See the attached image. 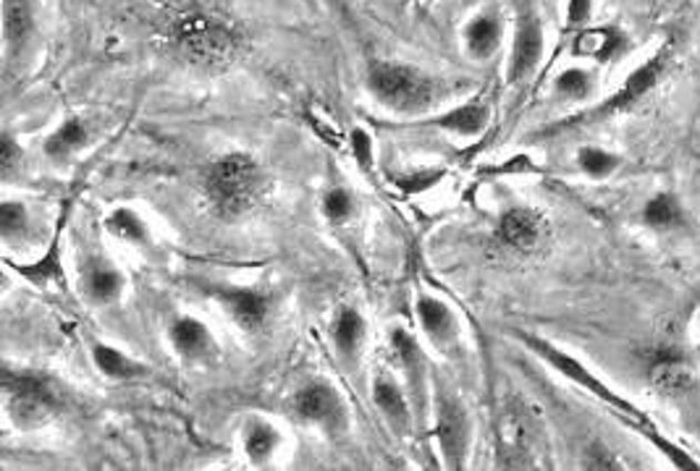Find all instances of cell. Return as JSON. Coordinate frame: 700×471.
I'll list each match as a JSON object with an SVG mask.
<instances>
[{
	"instance_id": "6da1fadb",
	"label": "cell",
	"mask_w": 700,
	"mask_h": 471,
	"mask_svg": "<svg viewBox=\"0 0 700 471\" xmlns=\"http://www.w3.org/2000/svg\"><path fill=\"white\" fill-rule=\"evenodd\" d=\"M165 38L194 66H229L242 50V34L231 19L205 6H186L165 24Z\"/></svg>"
},
{
	"instance_id": "7a4b0ae2",
	"label": "cell",
	"mask_w": 700,
	"mask_h": 471,
	"mask_svg": "<svg viewBox=\"0 0 700 471\" xmlns=\"http://www.w3.org/2000/svg\"><path fill=\"white\" fill-rule=\"evenodd\" d=\"M672 61H674L672 42H667V45H661L651 58H646L638 69H632L630 74L625 76V82L619 84L617 92H611L609 98H603L601 103L586 107V111L572 113L569 119H561L557 123H548V126L538 129V132L532 134V140H551V136L596 126V123L611 121V119H617V115L627 113L630 107L643 103L648 94H651L656 86L667 79L669 69H672Z\"/></svg>"
},
{
	"instance_id": "3957f363",
	"label": "cell",
	"mask_w": 700,
	"mask_h": 471,
	"mask_svg": "<svg viewBox=\"0 0 700 471\" xmlns=\"http://www.w3.org/2000/svg\"><path fill=\"white\" fill-rule=\"evenodd\" d=\"M265 192V173L247 152H229L213 161L205 176V194L223 217H240L257 205Z\"/></svg>"
},
{
	"instance_id": "277c9868",
	"label": "cell",
	"mask_w": 700,
	"mask_h": 471,
	"mask_svg": "<svg viewBox=\"0 0 700 471\" xmlns=\"http://www.w3.org/2000/svg\"><path fill=\"white\" fill-rule=\"evenodd\" d=\"M515 338L525 346V349L536 354L540 361H546V365L551 367L554 372L567 377V380L575 382L577 388L588 390V393L598 398V401H601L603 406H609V409L615 411V414L622 419L627 427L651 422V417H648L638 403L630 401V398H625L622 393H617V390L611 388L609 382H603L601 377L594 372V369L582 365V361L572 357V354H567L565 349H559V346H554L551 340L532 336V332H523V330H515Z\"/></svg>"
},
{
	"instance_id": "5b68a950",
	"label": "cell",
	"mask_w": 700,
	"mask_h": 471,
	"mask_svg": "<svg viewBox=\"0 0 700 471\" xmlns=\"http://www.w3.org/2000/svg\"><path fill=\"white\" fill-rule=\"evenodd\" d=\"M367 90L388 111L415 115L436 103V82L407 63L375 61L367 71Z\"/></svg>"
},
{
	"instance_id": "8992f818",
	"label": "cell",
	"mask_w": 700,
	"mask_h": 471,
	"mask_svg": "<svg viewBox=\"0 0 700 471\" xmlns=\"http://www.w3.org/2000/svg\"><path fill=\"white\" fill-rule=\"evenodd\" d=\"M6 411L11 422L21 430H38L48 424L61 411V396L48 377L34 372H11L3 375Z\"/></svg>"
},
{
	"instance_id": "52a82bcc",
	"label": "cell",
	"mask_w": 700,
	"mask_h": 471,
	"mask_svg": "<svg viewBox=\"0 0 700 471\" xmlns=\"http://www.w3.org/2000/svg\"><path fill=\"white\" fill-rule=\"evenodd\" d=\"M433 434L442 448L446 469H465L473 443V422L465 403L444 388H436L433 396Z\"/></svg>"
},
{
	"instance_id": "ba28073f",
	"label": "cell",
	"mask_w": 700,
	"mask_h": 471,
	"mask_svg": "<svg viewBox=\"0 0 700 471\" xmlns=\"http://www.w3.org/2000/svg\"><path fill=\"white\" fill-rule=\"evenodd\" d=\"M515 40H511L507 82L511 86L528 84L544 61L546 34L532 0H515Z\"/></svg>"
},
{
	"instance_id": "9c48e42d",
	"label": "cell",
	"mask_w": 700,
	"mask_h": 471,
	"mask_svg": "<svg viewBox=\"0 0 700 471\" xmlns=\"http://www.w3.org/2000/svg\"><path fill=\"white\" fill-rule=\"evenodd\" d=\"M294 414H297L302 422L321 427L323 432L328 434H342L346 430V419H349V411H346L344 398L338 396V390L334 386L323 380H310L302 386L297 393H294Z\"/></svg>"
},
{
	"instance_id": "30bf717a",
	"label": "cell",
	"mask_w": 700,
	"mask_h": 471,
	"mask_svg": "<svg viewBox=\"0 0 700 471\" xmlns=\"http://www.w3.org/2000/svg\"><path fill=\"white\" fill-rule=\"evenodd\" d=\"M490 107L483 100H470V103L449 107L438 115H425L415 121H396V123H378L381 129L392 132H452L459 136H478L488 129Z\"/></svg>"
},
{
	"instance_id": "8fae6325",
	"label": "cell",
	"mask_w": 700,
	"mask_h": 471,
	"mask_svg": "<svg viewBox=\"0 0 700 471\" xmlns=\"http://www.w3.org/2000/svg\"><path fill=\"white\" fill-rule=\"evenodd\" d=\"M392 346L396 359L407 377V393L413 398L417 424L425 427L430 417V382H428V359L420 349V340H417L409 330L396 328L392 332Z\"/></svg>"
},
{
	"instance_id": "7c38bea8",
	"label": "cell",
	"mask_w": 700,
	"mask_h": 471,
	"mask_svg": "<svg viewBox=\"0 0 700 471\" xmlns=\"http://www.w3.org/2000/svg\"><path fill=\"white\" fill-rule=\"evenodd\" d=\"M207 296L219 301L223 311L234 320L244 332L257 336L268 325L271 317V296L260 288L250 286H207Z\"/></svg>"
},
{
	"instance_id": "4fadbf2b",
	"label": "cell",
	"mask_w": 700,
	"mask_h": 471,
	"mask_svg": "<svg viewBox=\"0 0 700 471\" xmlns=\"http://www.w3.org/2000/svg\"><path fill=\"white\" fill-rule=\"evenodd\" d=\"M548 236V221L536 207H509L499 217L496 238L501 246L517 252V255H532L544 246Z\"/></svg>"
},
{
	"instance_id": "5bb4252c",
	"label": "cell",
	"mask_w": 700,
	"mask_h": 471,
	"mask_svg": "<svg viewBox=\"0 0 700 471\" xmlns=\"http://www.w3.org/2000/svg\"><path fill=\"white\" fill-rule=\"evenodd\" d=\"M496 448H499V467L525 469L532 467V430L530 419L523 409L507 406L496 424Z\"/></svg>"
},
{
	"instance_id": "9a60e30c",
	"label": "cell",
	"mask_w": 700,
	"mask_h": 471,
	"mask_svg": "<svg viewBox=\"0 0 700 471\" xmlns=\"http://www.w3.org/2000/svg\"><path fill=\"white\" fill-rule=\"evenodd\" d=\"M417 320H420L423 336L430 340L433 349L454 354L459 349V320L454 309L444 299L430 294H420L415 304Z\"/></svg>"
},
{
	"instance_id": "2e32d148",
	"label": "cell",
	"mask_w": 700,
	"mask_h": 471,
	"mask_svg": "<svg viewBox=\"0 0 700 471\" xmlns=\"http://www.w3.org/2000/svg\"><path fill=\"white\" fill-rule=\"evenodd\" d=\"M373 401L396 434L407 438V434L413 432V427L417 424L413 398H409L407 390H404L399 382L394 380V375L386 372V369H381V372L375 375Z\"/></svg>"
},
{
	"instance_id": "e0dca14e",
	"label": "cell",
	"mask_w": 700,
	"mask_h": 471,
	"mask_svg": "<svg viewBox=\"0 0 700 471\" xmlns=\"http://www.w3.org/2000/svg\"><path fill=\"white\" fill-rule=\"evenodd\" d=\"M69 215H71V199L63 202V213L61 217H58L45 255L29 265H17V273L21 275V278H27L29 283H34V286H42V288L50 286V283L67 288V273H63V231H67Z\"/></svg>"
},
{
	"instance_id": "ac0fdd59",
	"label": "cell",
	"mask_w": 700,
	"mask_h": 471,
	"mask_svg": "<svg viewBox=\"0 0 700 471\" xmlns=\"http://www.w3.org/2000/svg\"><path fill=\"white\" fill-rule=\"evenodd\" d=\"M169 340H171L173 351L186 361H205L219 351L211 328H207L200 317H192V315H179L176 320L171 322Z\"/></svg>"
},
{
	"instance_id": "d6986e66",
	"label": "cell",
	"mask_w": 700,
	"mask_h": 471,
	"mask_svg": "<svg viewBox=\"0 0 700 471\" xmlns=\"http://www.w3.org/2000/svg\"><path fill=\"white\" fill-rule=\"evenodd\" d=\"M630 48L627 34L619 27H582L577 29L572 40L575 58H590V61L609 63L622 58Z\"/></svg>"
},
{
	"instance_id": "ffe728a7",
	"label": "cell",
	"mask_w": 700,
	"mask_h": 471,
	"mask_svg": "<svg viewBox=\"0 0 700 471\" xmlns=\"http://www.w3.org/2000/svg\"><path fill=\"white\" fill-rule=\"evenodd\" d=\"M82 288L87 299L95 304V307H108V304H115L121 299V294L126 288V278L105 257H90L84 263Z\"/></svg>"
},
{
	"instance_id": "44dd1931",
	"label": "cell",
	"mask_w": 700,
	"mask_h": 471,
	"mask_svg": "<svg viewBox=\"0 0 700 471\" xmlns=\"http://www.w3.org/2000/svg\"><path fill=\"white\" fill-rule=\"evenodd\" d=\"M461 42H465L467 55L473 61H488L499 53L504 42V21L496 11H480L467 21L461 29Z\"/></svg>"
},
{
	"instance_id": "7402d4cb",
	"label": "cell",
	"mask_w": 700,
	"mask_h": 471,
	"mask_svg": "<svg viewBox=\"0 0 700 471\" xmlns=\"http://www.w3.org/2000/svg\"><path fill=\"white\" fill-rule=\"evenodd\" d=\"M34 34L32 0H3V45L9 66L24 53Z\"/></svg>"
},
{
	"instance_id": "603a6c76",
	"label": "cell",
	"mask_w": 700,
	"mask_h": 471,
	"mask_svg": "<svg viewBox=\"0 0 700 471\" xmlns=\"http://www.w3.org/2000/svg\"><path fill=\"white\" fill-rule=\"evenodd\" d=\"M648 380L663 396H682L696 386V367L680 354H663L648 367Z\"/></svg>"
},
{
	"instance_id": "cb8c5ba5",
	"label": "cell",
	"mask_w": 700,
	"mask_h": 471,
	"mask_svg": "<svg viewBox=\"0 0 700 471\" xmlns=\"http://www.w3.org/2000/svg\"><path fill=\"white\" fill-rule=\"evenodd\" d=\"M640 223L656 234H672V231L688 226V209L674 192L663 188L646 199L643 209H640Z\"/></svg>"
},
{
	"instance_id": "d4e9b609",
	"label": "cell",
	"mask_w": 700,
	"mask_h": 471,
	"mask_svg": "<svg viewBox=\"0 0 700 471\" xmlns=\"http://www.w3.org/2000/svg\"><path fill=\"white\" fill-rule=\"evenodd\" d=\"M331 336H334L336 351L342 354V359L349 361V365H355V361L359 359V354H363V346L367 338V322H365L363 311L355 307L338 309Z\"/></svg>"
},
{
	"instance_id": "484cf974",
	"label": "cell",
	"mask_w": 700,
	"mask_h": 471,
	"mask_svg": "<svg viewBox=\"0 0 700 471\" xmlns=\"http://www.w3.org/2000/svg\"><path fill=\"white\" fill-rule=\"evenodd\" d=\"M87 140H90V129H87V123L82 119H77V115H71V119L61 121L53 132L48 134L42 150H45L48 161L67 163L69 157H74L77 152L84 147Z\"/></svg>"
},
{
	"instance_id": "4316f807",
	"label": "cell",
	"mask_w": 700,
	"mask_h": 471,
	"mask_svg": "<svg viewBox=\"0 0 700 471\" xmlns=\"http://www.w3.org/2000/svg\"><path fill=\"white\" fill-rule=\"evenodd\" d=\"M92 365L108 380H140V377L150 375V367L111 344H92Z\"/></svg>"
},
{
	"instance_id": "83f0119b",
	"label": "cell",
	"mask_w": 700,
	"mask_h": 471,
	"mask_svg": "<svg viewBox=\"0 0 700 471\" xmlns=\"http://www.w3.org/2000/svg\"><path fill=\"white\" fill-rule=\"evenodd\" d=\"M278 443H281L278 430L271 422H265V419H250L242 432L244 455H247L255 467H263L265 461L273 459Z\"/></svg>"
},
{
	"instance_id": "f1b7e54d",
	"label": "cell",
	"mask_w": 700,
	"mask_h": 471,
	"mask_svg": "<svg viewBox=\"0 0 700 471\" xmlns=\"http://www.w3.org/2000/svg\"><path fill=\"white\" fill-rule=\"evenodd\" d=\"M630 430L638 432L640 438H643L656 453L663 455V459L672 463L674 469H680V471H700V461L696 459V455H690L682 446H677L674 440H669L667 434H663L653 422L630 424Z\"/></svg>"
},
{
	"instance_id": "f546056e",
	"label": "cell",
	"mask_w": 700,
	"mask_h": 471,
	"mask_svg": "<svg viewBox=\"0 0 700 471\" xmlns=\"http://www.w3.org/2000/svg\"><path fill=\"white\" fill-rule=\"evenodd\" d=\"M108 234H113L121 242L134 244V246H148L150 244V228L144 223V217L136 213L134 207H113L105 217Z\"/></svg>"
},
{
	"instance_id": "4dcf8cb0",
	"label": "cell",
	"mask_w": 700,
	"mask_h": 471,
	"mask_svg": "<svg viewBox=\"0 0 700 471\" xmlns=\"http://www.w3.org/2000/svg\"><path fill=\"white\" fill-rule=\"evenodd\" d=\"M575 163L588 178L606 181L622 168V155H617V152H611L606 147H598V144H586V147L577 150Z\"/></svg>"
},
{
	"instance_id": "1f68e13d",
	"label": "cell",
	"mask_w": 700,
	"mask_h": 471,
	"mask_svg": "<svg viewBox=\"0 0 700 471\" xmlns=\"http://www.w3.org/2000/svg\"><path fill=\"white\" fill-rule=\"evenodd\" d=\"M554 94L572 103H586L596 94V74L588 69L569 66L554 79Z\"/></svg>"
},
{
	"instance_id": "d6a6232c",
	"label": "cell",
	"mask_w": 700,
	"mask_h": 471,
	"mask_svg": "<svg viewBox=\"0 0 700 471\" xmlns=\"http://www.w3.org/2000/svg\"><path fill=\"white\" fill-rule=\"evenodd\" d=\"M323 215L331 226H344L352 217L357 215V202L352 197V192L346 186H331L323 194Z\"/></svg>"
},
{
	"instance_id": "836d02e7",
	"label": "cell",
	"mask_w": 700,
	"mask_h": 471,
	"mask_svg": "<svg viewBox=\"0 0 700 471\" xmlns=\"http://www.w3.org/2000/svg\"><path fill=\"white\" fill-rule=\"evenodd\" d=\"M446 178L444 168H425L420 173H402V176H392V184L404 194H420L428 192L436 184H442Z\"/></svg>"
},
{
	"instance_id": "e575fe53",
	"label": "cell",
	"mask_w": 700,
	"mask_h": 471,
	"mask_svg": "<svg viewBox=\"0 0 700 471\" xmlns=\"http://www.w3.org/2000/svg\"><path fill=\"white\" fill-rule=\"evenodd\" d=\"M27 226H29V213H27L24 202L6 199L3 205H0V236H3V242H11V238L19 236Z\"/></svg>"
},
{
	"instance_id": "d590c367",
	"label": "cell",
	"mask_w": 700,
	"mask_h": 471,
	"mask_svg": "<svg viewBox=\"0 0 700 471\" xmlns=\"http://www.w3.org/2000/svg\"><path fill=\"white\" fill-rule=\"evenodd\" d=\"M346 142H349L352 155H355L359 171L373 173V165H375V142H373V136L367 134L365 129L357 126V129H349V136H346Z\"/></svg>"
},
{
	"instance_id": "8d00e7d4",
	"label": "cell",
	"mask_w": 700,
	"mask_h": 471,
	"mask_svg": "<svg viewBox=\"0 0 700 471\" xmlns=\"http://www.w3.org/2000/svg\"><path fill=\"white\" fill-rule=\"evenodd\" d=\"M21 157H24V152H21L17 136L11 132H3V136H0V176L11 178L13 171L21 165Z\"/></svg>"
},
{
	"instance_id": "74e56055",
	"label": "cell",
	"mask_w": 700,
	"mask_h": 471,
	"mask_svg": "<svg viewBox=\"0 0 700 471\" xmlns=\"http://www.w3.org/2000/svg\"><path fill=\"white\" fill-rule=\"evenodd\" d=\"M594 17V0H567V29H582Z\"/></svg>"
},
{
	"instance_id": "f35d334b",
	"label": "cell",
	"mask_w": 700,
	"mask_h": 471,
	"mask_svg": "<svg viewBox=\"0 0 700 471\" xmlns=\"http://www.w3.org/2000/svg\"><path fill=\"white\" fill-rule=\"evenodd\" d=\"M586 469H622L625 463L617 461V455L611 451H606L603 446H594L586 451V461H582Z\"/></svg>"
}]
</instances>
